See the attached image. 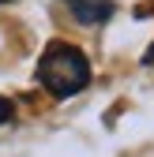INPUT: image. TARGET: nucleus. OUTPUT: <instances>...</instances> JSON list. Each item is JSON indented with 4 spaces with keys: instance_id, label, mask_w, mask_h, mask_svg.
I'll return each mask as SVG.
<instances>
[{
    "instance_id": "1",
    "label": "nucleus",
    "mask_w": 154,
    "mask_h": 157,
    "mask_svg": "<svg viewBox=\"0 0 154 157\" xmlns=\"http://www.w3.org/2000/svg\"><path fill=\"white\" fill-rule=\"evenodd\" d=\"M38 82H42L53 97H75L90 86V60L83 49H75L68 41L45 45L42 60H38Z\"/></svg>"
},
{
    "instance_id": "4",
    "label": "nucleus",
    "mask_w": 154,
    "mask_h": 157,
    "mask_svg": "<svg viewBox=\"0 0 154 157\" xmlns=\"http://www.w3.org/2000/svg\"><path fill=\"white\" fill-rule=\"evenodd\" d=\"M143 64H147V67H150V64H154V45H150V49H147V52H143Z\"/></svg>"
},
{
    "instance_id": "5",
    "label": "nucleus",
    "mask_w": 154,
    "mask_h": 157,
    "mask_svg": "<svg viewBox=\"0 0 154 157\" xmlns=\"http://www.w3.org/2000/svg\"><path fill=\"white\" fill-rule=\"evenodd\" d=\"M0 4H8V0H0Z\"/></svg>"
},
{
    "instance_id": "2",
    "label": "nucleus",
    "mask_w": 154,
    "mask_h": 157,
    "mask_svg": "<svg viewBox=\"0 0 154 157\" xmlns=\"http://www.w3.org/2000/svg\"><path fill=\"white\" fill-rule=\"evenodd\" d=\"M68 11L75 15V23H83V26H98V23H109L113 19V0H64Z\"/></svg>"
},
{
    "instance_id": "3",
    "label": "nucleus",
    "mask_w": 154,
    "mask_h": 157,
    "mask_svg": "<svg viewBox=\"0 0 154 157\" xmlns=\"http://www.w3.org/2000/svg\"><path fill=\"white\" fill-rule=\"evenodd\" d=\"M11 120H15V105L8 101V97H0V127L11 124Z\"/></svg>"
}]
</instances>
